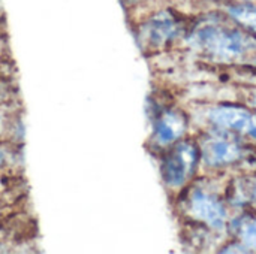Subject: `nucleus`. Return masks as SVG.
<instances>
[{"label":"nucleus","mask_w":256,"mask_h":254,"mask_svg":"<svg viewBox=\"0 0 256 254\" xmlns=\"http://www.w3.org/2000/svg\"><path fill=\"white\" fill-rule=\"evenodd\" d=\"M186 130V120L177 111H164L158 115L153 127V139L159 145H170L176 142Z\"/></svg>","instance_id":"nucleus-7"},{"label":"nucleus","mask_w":256,"mask_h":254,"mask_svg":"<svg viewBox=\"0 0 256 254\" xmlns=\"http://www.w3.org/2000/svg\"><path fill=\"white\" fill-rule=\"evenodd\" d=\"M2 247H3V243H2V241H0V252H2V250H3V249H2Z\"/></svg>","instance_id":"nucleus-12"},{"label":"nucleus","mask_w":256,"mask_h":254,"mask_svg":"<svg viewBox=\"0 0 256 254\" xmlns=\"http://www.w3.org/2000/svg\"><path fill=\"white\" fill-rule=\"evenodd\" d=\"M255 105H256V94H255Z\"/></svg>","instance_id":"nucleus-14"},{"label":"nucleus","mask_w":256,"mask_h":254,"mask_svg":"<svg viewBox=\"0 0 256 254\" xmlns=\"http://www.w3.org/2000/svg\"><path fill=\"white\" fill-rule=\"evenodd\" d=\"M236 226L244 246L256 249V219H240Z\"/></svg>","instance_id":"nucleus-9"},{"label":"nucleus","mask_w":256,"mask_h":254,"mask_svg":"<svg viewBox=\"0 0 256 254\" xmlns=\"http://www.w3.org/2000/svg\"><path fill=\"white\" fill-rule=\"evenodd\" d=\"M177 34L176 18L164 10L152 16L140 31V40L142 45L150 48H158L168 43Z\"/></svg>","instance_id":"nucleus-4"},{"label":"nucleus","mask_w":256,"mask_h":254,"mask_svg":"<svg viewBox=\"0 0 256 254\" xmlns=\"http://www.w3.org/2000/svg\"><path fill=\"white\" fill-rule=\"evenodd\" d=\"M243 154L242 147L226 138H210L202 147V156L207 165L222 166L237 162Z\"/></svg>","instance_id":"nucleus-6"},{"label":"nucleus","mask_w":256,"mask_h":254,"mask_svg":"<svg viewBox=\"0 0 256 254\" xmlns=\"http://www.w3.org/2000/svg\"><path fill=\"white\" fill-rule=\"evenodd\" d=\"M3 84H2V81H0V105H2V100H3Z\"/></svg>","instance_id":"nucleus-11"},{"label":"nucleus","mask_w":256,"mask_h":254,"mask_svg":"<svg viewBox=\"0 0 256 254\" xmlns=\"http://www.w3.org/2000/svg\"><path fill=\"white\" fill-rule=\"evenodd\" d=\"M190 43L219 61H242L256 58V40L248 34L207 21L195 28Z\"/></svg>","instance_id":"nucleus-1"},{"label":"nucleus","mask_w":256,"mask_h":254,"mask_svg":"<svg viewBox=\"0 0 256 254\" xmlns=\"http://www.w3.org/2000/svg\"><path fill=\"white\" fill-rule=\"evenodd\" d=\"M198 160L196 147L192 142L183 141L172 147L162 162V177L166 186L180 187L194 174Z\"/></svg>","instance_id":"nucleus-2"},{"label":"nucleus","mask_w":256,"mask_h":254,"mask_svg":"<svg viewBox=\"0 0 256 254\" xmlns=\"http://www.w3.org/2000/svg\"><path fill=\"white\" fill-rule=\"evenodd\" d=\"M0 210H2V202H0Z\"/></svg>","instance_id":"nucleus-13"},{"label":"nucleus","mask_w":256,"mask_h":254,"mask_svg":"<svg viewBox=\"0 0 256 254\" xmlns=\"http://www.w3.org/2000/svg\"><path fill=\"white\" fill-rule=\"evenodd\" d=\"M242 190V195H240V201L242 202H250V204H255L256 205V180H250V181H246L244 186L240 187Z\"/></svg>","instance_id":"nucleus-10"},{"label":"nucleus","mask_w":256,"mask_h":254,"mask_svg":"<svg viewBox=\"0 0 256 254\" xmlns=\"http://www.w3.org/2000/svg\"><path fill=\"white\" fill-rule=\"evenodd\" d=\"M228 10H230L232 18H236L238 22H242L249 30H252V31L256 33V6H252V4H237V6H231Z\"/></svg>","instance_id":"nucleus-8"},{"label":"nucleus","mask_w":256,"mask_h":254,"mask_svg":"<svg viewBox=\"0 0 256 254\" xmlns=\"http://www.w3.org/2000/svg\"><path fill=\"white\" fill-rule=\"evenodd\" d=\"M189 213L213 229H220L225 225V210L222 204L202 190H194L189 196Z\"/></svg>","instance_id":"nucleus-5"},{"label":"nucleus","mask_w":256,"mask_h":254,"mask_svg":"<svg viewBox=\"0 0 256 254\" xmlns=\"http://www.w3.org/2000/svg\"><path fill=\"white\" fill-rule=\"evenodd\" d=\"M208 120L218 127L236 130L256 139V115L244 108L222 105L208 112Z\"/></svg>","instance_id":"nucleus-3"}]
</instances>
